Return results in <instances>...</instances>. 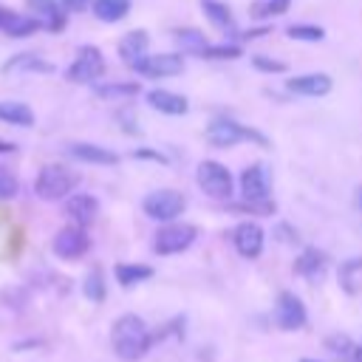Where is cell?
<instances>
[{"label": "cell", "mask_w": 362, "mask_h": 362, "mask_svg": "<svg viewBox=\"0 0 362 362\" xmlns=\"http://www.w3.org/2000/svg\"><path fill=\"white\" fill-rule=\"evenodd\" d=\"M150 328L139 314H122L110 328V345L113 354L124 362H136L150 351Z\"/></svg>", "instance_id": "obj_1"}, {"label": "cell", "mask_w": 362, "mask_h": 362, "mask_svg": "<svg viewBox=\"0 0 362 362\" xmlns=\"http://www.w3.org/2000/svg\"><path fill=\"white\" fill-rule=\"evenodd\" d=\"M76 184H79V173L68 170L65 164H45V167L37 173L34 192H37L42 201H59V198H68Z\"/></svg>", "instance_id": "obj_2"}, {"label": "cell", "mask_w": 362, "mask_h": 362, "mask_svg": "<svg viewBox=\"0 0 362 362\" xmlns=\"http://www.w3.org/2000/svg\"><path fill=\"white\" fill-rule=\"evenodd\" d=\"M195 235H198V229L192 223H175V221H170V223H164L153 235V252L156 255H164V257L167 255H178V252H184V249L192 246Z\"/></svg>", "instance_id": "obj_3"}, {"label": "cell", "mask_w": 362, "mask_h": 362, "mask_svg": "<svg viewBox=\"0 0 362 362\" xmlns=\"http://www.w3.org/2000/svg\"><path fill=\"white\" fill-rule=\"evenodd\" d=\"M243 139H252V141H257L260 147L269 144L260 133H255V130H249V127H243V124H238V122H232V119H215V122L206 127V141H209L212 147H218V150L235 147V144L243 141Z\"/></svg>", "instance_id": "obj_4"}, {"label": "cell", "mask_w": 362, "mask_h": 362, "mask_svg": "<svg viewBox=\"0 0 362 362\" xmlns=\"http://www.w3.org/2000/svg\"><path fill=\"white\" fill-rule=\"evenodd\" d=\"M184 206H187V198L181 192H175V189H156L141 201L144 215L153 218V221H161V223L175 221L184 212Z\"/></svg>", "instance_id": "obj_5"}, {"label": "cell", "mask_w": 362, "mask_h": 362, "mask_svg": "<svg viewBox=\"0 0 362 362\" xmlns=\"http://www.w3.org/2000/svg\"><path fill=\"white\" fill-rule=\"evenodd\" d=\"M102 74H105V57H102V51L96 45H82L76 51V59L65 71V76L71 82H76V85H90Z\"/></svg>", "instance_id": "obj_6"}, {"label": "cell", "mask_w": 362, "mask_h": 362, "mask_svg": "<svg viewBox=\"0 0 362 362\" xmlns=\"http://www.w3.org/2000/svg\"><path fill=\"white\" fill-rule=\"evenodd\" d=\"M195 181L209 198H229L232 195V175L221 161H201Z\"/></svg>", "instance_id": "obj_7"}, {"label": "cell", "mask_w": 362, "mask_h": 362, "mask_svg": "<svg viewBox=\"0 0 362 362\" xmlns=\"http://www.w3.org/2000/svg\"><path fill=\"white\" fill-rule=\"evenodd\" d=\"M51 249H54V255L62 257V260H76V257H82V255L90 249V238H88L85 226L71 223V226H62V229L54 235Z\"/></svg>", "instance_id": "obj_8"}, {"label": "cell", "mask_w": 362, "mask_h": 362, "mask_svg": "<svg viewBox=\"0 0 362 362\" xmlns=\"http://www.w3.org/2000/svg\"><path fill=\"white\" fill-rule=\"evenodd\" d=\"M136 74L147 76V79H164V76H175L184 71V57L181 54H144L136 65Z\"/></svg>", "instance_id": "obj_9"}, {"label": "cell", "mask_w": 362, "mask_h": 362, "mask_svg": "<svg viewBox=\"0 0 362 362\" xmlns=\"http://www.w3.org/2000/svg\"><path fill=\"white\" fill-rule=\"evenodd\" d=\"M274 322L283 331H297L305 325V305L297 294L291 291H280L277 303H274Z\"/></svg>", "instance_id": "obj_10"}, {"label": "cell", "mask_w": 362, "mask_h": 362, "mask_svg": "<svg viewBox=\"0 0 362 362\" xmlns=\"http://www.w3.org/2000/svg\"><path fill=\"white\" fill-rule=\"evenodd\" d=\"M232 243H235V249H238L240 257L255 260V257H260V252H263L266 235H263L260 223H255V221H240V223L232 229Z\"/></svg>", "instance_id": "obj_11"}, {"label": "cell", "mask_w": 362, "mask_h": 362, "mask_svg": "<svg viewBox=\"0 0 362 362\" xmlns=\"http://www.w3.org/2000/svg\"><path fill=\"white\" fill-rule=\"evenodd\" d=\"M240 192L246 201L252 204H260V201H269V173L263 164H249L243 173H240Z\"/></svg>", "instance_id": "obj_12"}, {"label": "cell", "mask_w": 362, "mask_h": 362, "mask_svg": "<svg viewBox=\"0 0 362 362\" xmlns=\"http://www.w3.org/2000/svg\"><path fill=\"white\" fill-rule=\"evenodd\" d=\"M99 215V201L88 192H74L65 198V218L76 226H90Z\"/></svg>", "instance_id": "obj_13"}, {"label": "cell", "mask_w": 362, "mask_h": 362, "mask_svg": "<svg viewBox=\"0 0 362 362\" xmlns=\"http://www.w3.org/2000/svg\"><path fill=\"white\" fill-rule=\"evenodd\" d=\"M286 88L297 96H325L331 93V76L328 74H303L286 82Z\"/></svg>", "instance_id": "obj_14"}, {"label": "cell", "mask_w": 362, "mask_h": 362, "mask_svg": "<svg viewBox=\"0 0 362 362\" xmlns=\"http://www.w3.org/2000/svg\"><path fill=\"white\" fill-rule=\"evenodd\" d=\"M147 105L158 113H167V116H184L189 110V102L181 96V93H173V90H164V88H156L147 93Z\"/></svg>", "instance_id": "obj_15"}, {"label": "cell", "mask_w": 362, "mask_h": 362, "mask_svg": "<svg viewBox=\"0 0 362 362\" xmlns=\"http://www.w3.org/2000/svg\"><path fill=\"white\" fill-rule=\"evenodd\" d=\"M147 45H150V37H147V31H141V28H136V31H127L122 40H119V57H122V62L124 65H136L144 54H147Z\"/></svg>", "instance_id": "obj_16"}, {"label": "cell", "mask_w": 362, "mask_h": 362, "mask_svg": "<svg viewBox=\"0 0 362 362\" xmlns=\"http://www.w3.org/2000/svg\"><path fill=\"white\" fill-rule=\"evenodd\" d=\"M68 156H74L76 161H85V164H116L119 156L107 147H99V144H90V141H74L68 144Z\"/></svg>", "instance_id": "obj_17"}, {"label": "cell", "mask_w": 362, "mask_h": 362, "mask_svg": "<svg viewBox=\"0 0 362 362\" xmlns=\"http://www.w3.org/2000/svg\"><path fill=\"white\" fill-rule=\"evenodd\" d=\"M25 3H28V8H31L37 17H42V25H45V28L59 31V28L65 25V8H62L57 0H25Z\"/></svg>", "instance_id": "obj_18"}, {"label": "cell", "mask_w": 362, "mask_h": 362, "mask_svg": "<svg viewBox=\"0 0 362 362\" xmlns=\"http://www.w3.org/2000/svg\"><path fill=\"white\" fill-rule=\"evenodd\" d=\"M325 255L322 252H317V249H305L297 260H294V272L297 274H303L305 280H320L322 274H325Z\"/></svg>", "instance_id": "obj_19"}, {"label": "cell", "mask_w": 362, "mask_h": 362, "mask_svg": "<svg viewBox=\"0 0 362 362\" xmlns=\"http://www.w3.org/2000/svg\"><path fill=\"white\" fill-rule=\"evenodd\" d=\"M201 8H204L206 20H209L215 28L229 31V34L235 31V17H232V11H229L226 3H221V0H201Z\"/></svg>", "instance_id": "obj_20"}, {"label": "cell", "mask_w": 362, "mask_h": 362, "mask_svg": "<svg viewBox=\"0 0 362 362\" xmlns=\"http://www.w3.org/2000/svg\"><path fill=\"white\" fill-rule=\"evenodd\" d=\"M0 122L17 124V127H31L34 124V110L25 102H0Z\"/></svg>", "instance_id": "obj_21"}, {"label": "cell", "mask_w": 362, "mask_h": 362, "mask_svg": "<svg viewBox=\"0 0 362 362\" xmlns=\"http://www.w3.org/2000/svg\"><path fill=\"white\" fill-rule=\"evenodd\" d=\"M93 17L102 23H119L130 11V0H93Z\"/></svg>", "instance_id": "obj_22"}, {"label": "cell", "mask_w": 362, "mask_h": 362, "mask_svg": "<svg viewBox=\"0 0 362 362\" xmlns=\"http://www.w3.org/2000/svg\"><path fill=\"white\" fill-rule=\"evenodd\" d=\"M113 272H116V280H119L122 288H130V286L144 283V280L153 277V269L144 266V263H119Z\"/></svg>", "instance_id": "obj_23"}, {"label": "cell", "mask_w": 362, "mask_h": 362, "mask_svg": "<svg viewBox=\"0 0 362 362\" xmlns=\"http://www.w3.org/2000/svg\"><path fill=\"white\" fill-rule=\"evenodd\" d=\"M42 28V20L40 17H31V14H11V20L3 25V34H8V37H31L34 31H40Z\"/></svg>", "instance_id": "obj_24"}, {"label": "cell", "mask_w": 362, "mask_h": 362, "mask_svg": "<svg viewBox=\"0 0 362 362\" xmlns=\"http://www.w3.org/2000/svg\"><path fill=\"white\" fill-rule=\"evenodd\" d=\"M141 85L139 82H107V85H96V96L99 99H113V102H124L139 96Z\"/></svg>", "instance_id": "obj_25"}, {"label": "cell", "mask_w": 362, "mask_h": 362, "mask_svg": "<svg viewBox=\"0 0 362 362\" xmlns=\"http://www.w3.org/2000/svg\"><path fill=\"white\" fill-rule=\"evenodd\" d=\"M175 42H178V48L181 51H189V54H204V48L209 45L206 42V37L198 31V28H178L175 31Z\"/></svg>", "instance_id": "obj_26"}, {"label": "cell", "mask_w": 362, "mask_h": 362, "mask_svg": "<svg viewBox=\"0 0 362 362\" xmlns=\"http://www.w3.org/2000/svg\"><path fill=\"white\" fill-rule=\"evenodd\" d=\"M3 71H42V74H51L54 65L45 62V59H40L37 54H20V57L8 59V62L3 65Z\"/></svg>", "instance_id": "obj_27"}, {"label": "cell", "mask_w": 362, "mask_h": 362, "mask_svg": "<svg viewBox=\"0 0 362 362\" xmlns=\"http://www.w3.org/2000/svg\"><path fill=\"white\" fill-rule=\"evenodd\" d=\"M82 291H85V297L90 303H102L105 300V274H102V269H90L88 272V277L82 283Z\"/></svg>", "instance_id": "obj_28"}, {"label": "cell", "mask_w": 362, "mask_h": 362, "mask_svg": "<svg viewBox=\"0 0 362 362\" xmlns=\"http://www.w3.org/2000/svg\"><path fill=\"white\" fill-rule=\"evenodd\" d=\"M288 8H291V0H257V3L252 6V14H255L257 20H263V17L286 14Z\"/></svg>", "instance_id": "obj_29"}, {"label": "cell", "mask_w": 362, "mask_h": 362, "mask_svg": "<svg viewBox=\"0 0 362 362\" xmlns=\"http://www.w3.org/2000/svg\"><path fill=\"white\" fill-rule=\"evenodd\" d=\"M286 34H288L291 40H303V42H320V40L325 37V31H322L320 25H305V23H294V25H288Z\"/></svg>", "instance_id": "obj_30"}, {"label": "cell", "mask_w": 362, "mask_h": 362, "mask_svg": "<svg viewBox=\"0 0 362 362\" xmlns=\"http://www.w3.org/2000/svg\"><path fill=\"white\" fill-rule=\"evenodd\" d=\"M243 51L240 45H232V42H218V45H206L204 48V59H238Z\"/></svg>", "instance_id": "obj_31"}, {"label": "cell", "mask_w": 362, "mask_h": 362, "mask_svg": "<svg viewBox=\"0 0 362 362\" xmlns=\"http://www.w3.org/2000/svg\"><path fill=\"white\" fill-rule=\"evenodd\" d=\"M17 189H20L17 175L6 164H0V201H11L17 195Z\"/></svg>", "instance_id": "obj_32"}, {"label": "cell", "mask_w": 362, "mask_h": 362, "mask_svg": "<svg viewBox=\"0 0 362 362\" xmlns=\"http://www.w3.org/2000/svg\"><path fill=\"white\" fill-rule=\"evenodd\" d=\"M252 65H255L257 71H266V74H283V71H286V62L269 59V57H263V54H255V57H252Z\"/></svg>", "instance_id": "obj_33"}, {"label": "cell", "mask_w": 362, "mask_h": 362, "mask_svg": "<svg viewBox=\"0 0 362 362\" xmlns=\"http://www.w3.org/2000/svg\"><path fill=\"white\" fill-rule=\"evenodd\" d=\"M325 348L331 351V354H354V345H351V339L345 337V334H334V337H328L325 339Z\"/></svg>", "instance_id": "obj_34"}, {"label": "cell", "mask_w": 362, "mask_h": 362, "mask_svg": "<svg viewBox=\"0 0 362 362\" xmlns=\"http://www.w3.org/2000/svg\"><path fill=\"white\" fill-rule=\"evenodd\" d=\"M11 14H14L11 8H6V6H0V31H3V25H6L8 20H11Z\"/></svg>", "instance_id": "obj_35"}, {"label": "cell", "mask_w": 362, "mask_h": 362, "mask_svg": "<svg viewBox=\"0 0 362 362\" xmlns=\"http://www.w3.org/2000/svg\"><path fill=\"white\" fill-rule=\"evenodd\" d=\"M14 150H17L14 141H3V139H0V153H14Z\"/></svg>", "instance_id": "obj_36"}, {"label": "cell", "mask_w": 362, "mask_h": 362, "mask_svg": "<svg viewBox=\"0 0 362 362\" xmlns=\"http://www.w3.org/2000/svg\"><path fill=\"white\" fill-rule=\"evenodd\" d=\"M354 362H362V345H359V348H354Z\"/></svg>", "instance_id": "obj_37"}, {"label": "cell", "mask_w": 362, "mask_h": 362, "mask_svg": "<svg viewBox=\"0 0 362 362\" xmlns=\"http://www.w3.org/2000/svg\"><path fill=\"white\" fill-rule=\"evenodd\" d=\"M300 362H320V359H300Z\"/></svg>", "instance_id": "obj_38"}, {"label": "cell", "mask_w": 362, "mask_h": 362, "mask_svg": "<svg viewBox=\"0 0 362 362\" xmlns=\"http://www.w3.org/2000/svg\"><path fill=\"white\" fill-rule=\"evenodd\" d=\"M359 204H362V198H359Z\"/></svg>", "instance_id": "obj_39"}]
</instances>
